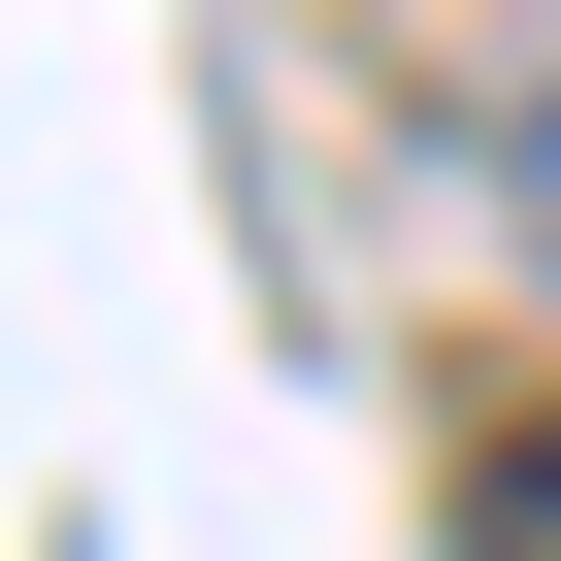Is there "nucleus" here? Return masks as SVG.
I'll use <instances>...</instances> for the list:
<instances>
[{
  "label": "nucleus",
  "instance_id": "1",
  "mask_svg": "<svg viewBox=\"0 0 561 561\" xmlns=\"http://www.w3.org/2000/svg\"><path fill=\"white\" fill-rule=\"evenodd\" d=\"M462 165H495V231L561 264V34H495V133H462Z\"/></svg>",
  "mask_w": 561,
  "mask_h": 561
},
{
  "label": "nucleus",
  "instance_id": "2",
  "mask_svg": "<svg viewBox=\"0 0 561 561\" xmlns=\"http://www.w3.org/2000/svg\"><path fill=\"white\" fill-rule=\"evenodd\" d=\"M462 561H561V430H495V462H462Z\"/></svg>",
  "mask_w": 561,
  "mask_h": 561
}]
</instances>
